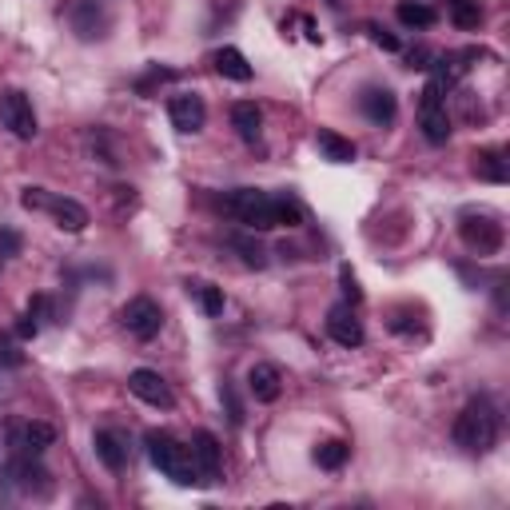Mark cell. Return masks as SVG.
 <instances>
[{"label": "cell", "mask_w": 510, "mask_h": 510, "mask_svg": "<svg viewBox=\"0 0 510 510\" xmlns=\"http://www.w3.org/2000/svg\"><path fill=\"white\" fill-rule=\"evenodd\" d=\"M4 474L16 482L21 495H32V498H48V495H53V474L37 463V455H21L16 463H8Z\"/></svg>", "instance_id": "cell-8"}, {"label": "cell", "mask_w": 510, "mask_h": 510, "mask_svg": "<svg viewBox=\"0 0 510 510\" xmlns=\"http://www.w3.org/2000/svg\"><path fill=\"white\" fill-rule=\"evenodd\" d=\"M172 68H152V72L148 76H140V80H136V92H140V96H148V92L152 88H156V84H168V80H172Z\"/></svg>", "instance_id": "cell-28"}, {"label": "cell", "mask_w": 510, "mask_h": 510, "mask_svg": "<svg viewBox=\"0 0 510 510\" xmlns=\"http://www.w3.org/2000/svg\"><path fill=\"white\" fill-rule=\"evenodd\" d=\"M92 447H96V458L108 466V471H124V463H128V447H124V439L116 435V431H96Z\"/></svg>", "instance_id": "cell-18"}, {"label": "cell", "mask_w": 510, "mask_h": 510, "mask_svg": "<svg viewBox=\"0 0 510 510\" xmlns=\"http://www.w3.org/2000/svg\"><path fill=\"white\" fill-rule=\"evenodd\" d=\"M419 128L431 144H447L450 140V116H447V100H443V88L435 80L423 88V100H419Z\"/></svg>", "instance_id": "cell-5"}, {"label": "cell", "mask_w": 510, "mask_h": 510, "mask_svg": "<svg viewBox=\"0 0 510 510\" xmlns=\"http://www.w3.org/2000/svg\"><path fill=\"white\" fill-rule=\"evenodd\" d=\"M188 450H192L195 474H200L203 487H208V482H216V474H219V443H216V435H211V431H195Z\"/></svg>", "instance_id": "cell-12"}, {"label": "cell", "mask_w": 510, "mask_h": 510, "mask_svg": "<svg viewBox=\"0 0 510 510\" xmlns=\"http://www.w3.org/2000/svg\"><path fill=\"white\" fill-rule=\"evenodd\" d=\"M120 323L128 327V335H136V339H144V343H148V339H156L160 327H164V311H160L156 300H148V295H136V300L124 303Z\"/></svg>", "instance_id": "cell-6"}, {"label": "cell", "mask_w": 510, "mask_h": 510, "mask_svg": "<svg viewBox=\"0 0 510 510\" xmlns=\"http://www.w3.org/2000/svg\"><path fill=\"white\" fill-rule=\"evenodd\" d=\"M37 331H40L37 319H32V316H21V323H16V335H21V339H32Z\"/></svg>", "instance_id": "cell-32"}, {"label": "cell", "mask_w": 510, "mask_h": 510, "mask_svg": "<svg viewBox=\"0 0 510 510\" xmlns=\"http://www.w3.org/2000/svg\"><path fill=\"white\" fill-rule=\"evenodd\" d=\"M0 124L16 136V140H32L37 136V112H32V100L21 88L0 92Z\"/></svg>", "instance_id": "cell-7"}, {"label": "cell", "mask_w": 510, "mask_h": 510, "mask_svg": "<svg viewBox=\"0 0 510 510\" xmlns=\"http://www.w3.org/2000/svg\"><path fill=\"white\" fill-rule=\"evenodd\" d=\"M339 284H343V295H347V300H351V303H359V300H363V292H359V279L351 276V267H343V271H339Z\"/></svg>", "instance_id": "cell-30"}, {"label": "cell", "mask_w": 510, "mask_h": 510, "mask_svg": "<svg viewBox=\"0 0 510 510\" xmlns=\"http://www.w3.org/2000/svg\"><path fill=\"white\" fill-rule=\"evenodd\" d=\"M211 64H216V72L224 76V80H235V84L251 80V64H248V56H243L240 48H219V53L211 56Z\"/></svg>", "instance_id": "cell-19"}, {"label": "cell", "mask_w": 510, "mask_h": 510, "mask_svg": "<svg viewBox=\"0 0 510 510\" xmlns=\"http://www.w3.org/2000/svg\"><path fill=\"white\" fill-rule=\"evenodd\" d=\"M0 359H4V363H21V355H16V351H12V347H8V343H4V347H0Z\"/></svg>", "instance_id": "cell-35"}, {"label": "cell", "mask_w": 510, "mask_h": 510, "mask_svg": "<svg viewBox=\"0 0 510 510\" xmlns=\"http://www.w3.org/2000/svg\"><path fill=\"white\" fill-rule=\"evenodd\" d=\"M68 24H72V32L80 40H100L112 29V12H108L104 0H72L68 4Z\"/></svg>", "instance_id": "cell-4"}, {"label": "cell", "mask_w": 510, "mask_h": 510, "mask_svg": "<svg viewBox=\"0 0 510 510\" xmlns=\"http://www.w3.org/2000/svg\"><path fill=\"white\" fill-rule=\"evenodd\" d=\"M227 243H232V248L243 255V263H248V267H263V263H267V255H263V248H259L255 240H248V235H232Z\"/></svg>", "instance_id": "cell-27"}, {"label": "cell", "mask_w": 510, "mask_h": 510, "mask_svg": "<svg viewBox=\"0 0 510 510\" xmlns=\"http://www.w3.org/2000/svg\"><path fill=\"white\" fill-rule=\"evenodd\" d=\"M232 124H235V132H240V140L255 144V140H259V128H263V112L243 100V104L232 108Z\"/></svg>", "instance_id": "cell-21"}, {"label": "cell", "mask_w": 510, "mask_h": 510, "mask_svg": "<svg viewBox=\"0 0 510 510\" xmlns=\"http://www.w3.org/2000/svg\"><path fill=\"white\" fill-rule=\"evenodd\" d=\"M327 335L335 339L339 347H359L363 343V323L351 311V303H339V308L327 311Z\"/></svg>", "instance_id": "cell-14"}, {"label": "cell", "mask_w": 510, "mask_h": 510, "mask_svg": "<svg viewBox=\"0 0 510 510\" xmlns=\"http://www.w3.org/2000/svg\"><path fill=\"white\" fill-rule=\"evenodd\" d=\"M455 443L466 455H487L498 443V407L490 399H471L455 419Z\"/></svg>", "instance_id": "cell-2"}, {"label": "cell", "mask_w": 510, "mask_h": 510, "mask_svg": "<svg viewBox=\"0 0 510 510\" xmlns=\"http://www.w3.org/2000/svg\"><path fill=\"white\" fill-rule=\"evenodd\" d=\"M219 395H224V403H227V419L243 423V411H240V403H235V395H232V387H227V382H224V391H219Z\"/></svg>", "instance_id": "cell-31"}, {"label": "cell", "mask_w": 510, "mask_h": 510, "mask_svg": "<svg viewBox=\"0 0 510 510\" xmlns=\"http://www.w3.org/2000/svg\"><path fill=\"white\" fill-rule=\"evenodd\" d=\"M243 227L251 232H271V227H300L303 224V211L300 203L284 200V195H267L259 188H235L224 203Z\"/></svg>", "instance_id": "cell-1"}, {"label": "cell", "mask_w": 510, "mask_h": 510, "mask_svg": "<svg viewBox=\"0 0 510 510\" xmlns=\"http://www.w3.org/2000/svg\"><path fill=\"white\" fill-rule=\"evenodd\" d=\"M474 172H479V180H490V184H506V160L503 152H479L474 156Z\"/></svg>", "instance_id": "cell-22"}, {"label": "cell", "mask_w": 510, "mask_h": 510, "mask_svg": "<svg viewBox=\"0 0 510 510\" xmlns=\"http://www.w3.org/2000/svg\"><path fill=\"white\" fill-rule=\"evenodd\" d=\"M48 216L56 219L61 232H72V235L88 227V211H84L76 200H68V195H53V200H48Z\"/></svg>", "instance_id": "cell-17"}, {"label": "cell", "mask_w": 510, "mask_h": 510, "mask_svg": "<svg viewBox=\"0 0 510 510\" xmlns=\"http://www.w3.org/2000/svg\"><path fill=\"white\" fill-rule=\"evenodd\" d=\"M0 248H4L8 255H12L16 248H21V240H16V235H12V232H0Z\"/></svg>", "instance_id": "cell-34"}, {"label": "cell", "mask_w": 510, "mask_h": 510, "mask_svg": "<svg viewBox=\"0 0 510 510\" xmlns=\"http://www.w3.org/2000/svg\"><path fill=\"white\" fill-rule=\"evenodd\" d=\"M395 16L407 29H431V24H435V8H427V4H399Z\"/></svg>", "instance_id": "cell-26"}, {"label": "cell", "mask_w": 510, "mask_h": 510, "mask_svg": "<svg viewBox=\"0 0 510 510\" xmlns=\"http://www.w3.org/2000/svg\"><path fill=\"white\" fill-rule=\"evenodd\" d=\"M347 455H351V447L339 443V439H327V443L316 447V463L323 466V471H339V466L347 463Z\"/></svg>", "instance_id": "cell-24"}, {"label": "cell", "mask_w": 510, "mask_h": 510, "mask_svg": "<svg viewBox=\"0 0 510 510\" xmlns=\"http://www.w3.org/2000/svg\"><path fill=\"white\" fill-rule=\"evenodd\" d=\"M279 387H284V375H279L276 363H255L248 371V391L259 399V403H276Z\"/></svg>", "instance_id": "cell-16"}, {"label": "cell", "mask_w": 510, "mask_h": 510, "mask_svg": "<svg viewBox=\"0 0 510 510\" xmlns=\"http://www.w3.org/2000/svg\"><path fill=\"white\" fill-rule=\"evenodd\" d=\"M53 443H56V431L48 423H29V419L8 423V447L16 455H40V450H48Z\"/></svg>", "instance_id": "cell-9"}, {"label": "cell", "mask_w": 510, "mask_h": 510, "mask_svg": "<svg viewBox=\"0 0 510 510\" xmlns=\"http://www.w3.org/2000/svg\"><path fill=\"white\" fill-rule=\"evenodd\" d=\"M316 144H319V152H323V160H331V164H351L355 160V144L351 140H343L339 132H323L316 136Z\"/></svg>", "instance_id": "cell-20"}, {"label": "cell", "mask_w": 510, "mask_h": 510, "mask_svg": "<svg viewBox=\"0 0 510 510\" xmlns=\"http://www.w3.org/2000/svg\"><path fill=\"white\" fill-rule=\"evenodd\" d=\"M447 12H450V21H455V29H463V32L479 29V21H482L479 0H447Z\"/></svg>", "instance_id": "cell-23"}, {"label": "cell", "mask_w": 510, "mask_h": 510, "mask_svg": "<svg viewBox=\"0 0 510 510\" xmlns=\"http://www.w3.org/2000/svg\"><path fill=\"white\" fill-rule=\"evenodd\" d=\"M188 295H195L203 308V316H224V292L211 284H188Z\"/></svg>", "instance_id": "cell-25"}, {"label": "cell", "mask_w": 510, "mask_h": 510, "mask_svg": "<svg viewBox=\"0 0 510 510\" xmlns=\"http://www.w3.org/2000/svg\"><path fill=\"white\" fill-rule=\"evenodd\" d=\"M168 116H172V124L180 128V132H200L203 120H208V108H203V96L180 92V96L168 100Z\"/></svg>", "instance_id": "cell-13"}, {"label": "cell", "mask_w": 510, "mask_h": 510, "mask_svg": "<svg viewBox=\"0 0 510 510\" xmlns=\"http://www.w3.org/2000/svg\"><path fill=\"white\" fill-rule=\"evenodd\" d=\"M359 108H363V116H367L371 124L387 128L391 120H395V112H399V100H395V92H391V88H382V84H371V88H363Z\"/></svg>", "instance_id": "cell-15"}, {"label": "cell", "mask_w": 510, "mask_h": 510, "mask_svg": "<svg viewBox=\"0 0 510 510\" xmlns=\"http://www.w3.org/2000/svg\"><path fill=\"white\" fill-rule=\"evenodd\" d=\"M463 243L479 255H495L503 248V224H495L490 216H463Z\"/></svg>", "instance_id": "cell-10"}, {"label": "cell", "mask_w": 510, "mask_h": 510, "mask_svg": "<svg viewBox=\"0 0 510 510\" xmlns=\"http://www.w3.org/2000/svg\"><path fill=\"white\" fill-rule=\"evenodd\" d=\"M148 458L152 466H156L160 474H168L172 482H180V487H192V482H200V474H195V463H192V450L180 443V439H172L168 431H148Z\"/></svg>", "instance_id": "cell-3"}, {"label": "cell", "mask_w": 510, "mask_h": 510, "mask_svg": "<svg viewBox=\"0 0 510 510\" xmlns=\"http://www.w3.org/2000/svg\"><path fill=\"white\" fill-rule=\"evenodd\" d=\"M371 40H375V45H379V48H387V53H399V40H395V37H387V32L371 29Z\"/></svg>", "instance_id": "cell-33"}, {"label": "cell", "mask_w": 510, "mask_h": 510, "mask_svg": "<svg viewBox=\"0 0 510 510\" xmlns=\"http://www.w3.org/2000/svg\"><path fill=\"white\" fill-rule=\"evenodd\" d=\"M48 200H53L48 188H24V195H21V203L29 211H48Z\"/></svg>", "instance_id": "cell-29"}, {"label": "cell", "mask_w": 510, "mask_h": 510, "mask_svg": "<svg viewBox=\"0 0 510 510\" xmlns=\"http://www.w3.org/2000/svg\"><path fill=\"white\" fill-rule=\"evenodd\" d=\"M128 391H132L136 399H144V403H152V407H164V411L168 407H176L172 387L160 379V371H148V367L132 371V375H128Z\"/></svg>", "instance_id": "cell-11"}]
</instances>
